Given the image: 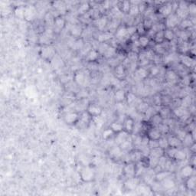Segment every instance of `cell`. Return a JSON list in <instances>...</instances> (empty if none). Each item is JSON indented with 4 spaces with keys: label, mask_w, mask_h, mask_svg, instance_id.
Returning <instances> with one entry per match:
<instances>
[{
    "label": "cell",
    "mask_w": 196,
    "mask_h": 196,
    "mask_svg": "<svg viewBox=\"0 0 196 196\" xmlns=\"http://www.w3.org/2000/svg\"><path fill=\"white\" fill-rule=\"evenodd\" d=\"M80 176H81L82 181L85 182H90L93 181L94 179V171L90 167H86V168H84L83 169L81 170Z\"/></svg>",
    "instance_id": "6da1fadb"
},
{
    "label": "cell",
    "mask_w": 196,
    "mask_h": 196,
    "mask_svg": "<svg viewBox=\"0 0 196 196\" xmlns=\"http://www.w3.org/2000/svg\"><path fill=\"white\" fill-rule=\"evenodd\" d=\"M179 18L176 15V14H171L169 16L166 18L165 26L169 29H172V28L177 26L179 24Z\"/></svg>",
    "instance_id": "7a4b0ae2"
},
{
    "label": "cell",
    "mask_w": 196,
    "mask_h": 196,
    "mask_svg": "<svg viewBox=\"0 0 196 196\" xmlns=\"http://www.w3.org/2000/svg\"><path fill=\"white\" fill-rule=\"evenodd\" d=\"M122 125H123V130L128 134H131L134 131L135 122H134V120L133 119L132 117H126V119L124 120V122H123Z\"/></svg>",
    "instance_id": "3957f363"
},
{
    "label": "cell",
    "mask_w": 196,
    "mask_h": 196,
    "mask_svg": "<svg viewBox=\"0 0 196 196\" xmlns=\"http://www.w3.org/2000/svg\"><path fill=\"white\" fill-rule=\"evenodd\" d=\"M79 119V114L76 112H70V113H67L64 117V121L69 125L75 124L76 122H78Z\"/></svg>",
    "instance_id": "277c9868"
},
{
    "label": "cell",
    "mask_w": 196,
    "mask_h": 196,
    "mask_svg": "<svg viewBox=\"0 0 196 196\" xmlns=\"http://www.w3.org/2000/svg\"><path fill=\"white\" fill-rule=\"evenodd\" d=\"M87 110V113L93 117H100V115L102 113V109L100 108V107L94 104H89Z\"/></svg>",
    "instance_id": "5b68a950"
},
{
    "label": "cell",
    "mask_w": 196,
    "mask_h": 196,
    "mask_svg": "<svg viewBox=\"0 0 196 196\" xmlns=\"http://www.w3.org/2000/svg\"><path fill=\"white\" fill-rule=\"evenodd\" d=\"M147 136L149 140H159L162 137V133L159 129L151 128L147 132Z\"/></svg>",
    "instance_id": "8992f818"
},
{
    "label": "cell",
    "mask_w": 196,
    "mask_h": 196,
    "mask_svg": "<svg viewBox=\"0 0 196 196\" xmlns=\"http://www.w3.org/2000/svg\"><path fill=\"white\" fill-rule=\"evenodd\" d=\"M159 12L161 15H162L165 17H168L172 14V3L169 2H167V3H165L164 5L160 6Z\"/></svg>",
    "instance_id": "52a82bcc"
},
{
    "label": "cell",
    "mask_w": 196,
    "mask_h": 196,
    "mask_svg": "<svg viewBox=\"0 0 196 196\" xmlns=\"http://www.w3.org/2000/svg\"><path fill=\"white\" fill-rule=\"evenodd\" d=\"M139 183H140V181H139L138 178L132 177L129 179L125 182V187L128 190H135L137 188L138 185H139Z\"/></svg>",
    "instance_id": "ba28073f"
},
{
    "label": "cell",
    "mask_w": 196,
    "mask_h": 196,
    "mask_svg": "<svg viewBox=\"0 0 196 196\" xmlns=\"http://www.w3.org/2000/svg\"><path fill=\"white\" fill-rule=\"evenodd\" d=\"M36 15V10L33 6H28L25 7L24 11V19L27 21H32L35 19Z\"/></svg>",
    "instance_id": "9c48e42d"
},
{
    "label": "cell",
    "mask_w": 196,
    "mask_h": 196,
    "mask_svg": "<svg viewBox=\"0 0 196 196\" xmlns=\"http://www.w3.org/2000/svg\"><path fill=\"white\" fill-rule=\"evenodd\" d=\"M167 141H168L169 147H170V148H176V149H178L182 145V141L179 140L177 136H169L167 139Z\"/></svg>",
    "instance_id": "30bf717a"
},
{
    "label": "cell",
    "mask_w": 196,
    "mask_h": 196,
    "mask_svg": "<svg viewBox=\"0 0 196 196\" xmlns=\"http://www.w3.org/2000/svg\"><path fill=\"white\" fill-rule=\"evenodd\" d=\"M193 172H194V168L192 165H187L181 169V175L184 178H189V176L193 175Z\"/></svg>",
    "instance_id": "8fae6325"
},
{
    "label": "cell",
    "mask_w": 196,
    "mask_h": 196,
    "mask_svg": "<svg viewBox=\"0 0 196 196\" xmlns=\"http://www.w3.org/2000/svg\"><path fill=\"white\" fill-rule=\"evenodd\" d=\"M55 55V50L51 47H45L42 50V55L44 58H51Z\"/></svg>",
    "instance_id": "7c38bea8"
},
{
    "label": "cell",
    "mask_w": 196,
    "mask_h": 196,
    "mask_svg": "<svg viewBox=\"0 0 196 196\" xmlns=\"http://www.w3.org/2000/svg\"><path fill=\"white\" fill-rule=\"evenodd\" d=\"M130 8H131V2L129 1H123V2H120L119 9L120 12L122 13H129L130 12Z\"/></svg>",
    "instance_id": "4fadbf2b"
},
{
    "label": "cell",
    "mask_w": 196,
    "mask_h": 196,
    "mask_svg": "<svg viewBox=\"0 0 196 196\" xmlns=\"http://www.w3.org/2000/svg\"><path fill=\"white\" fill-rule=\"evenodd\" d=\"M186 188L189 190H195L196 187V178L194 175H191L187 179L185 183Z\"/></svg>",
    "instance_id": "5bb4252c"
},
{
    "label": "cell",
    "mask_w": 196,
    "mask_h": 196,
    "mask_svg": "<svg viewBox=\"0 0 196 196\" xmlns=\"http://www.w3.org/2000/svg\"><path fill=\"white\" fill-rule=\"evenodd\" d=\"M124 172L130 177H133L136 175V166L133 164H128L125 166Z\"/></svg>",
    "instance_id": "9a60e30c"
},
{
    "label": "cell",
    "mask_w": 196,
    "mask_h": 196,
    "mask_svg": "<svg viewBox=\"0 0 196 196\" xmlns=\"http://www.w3.org/2000/svg\"><path fill=\"white\" fill-rule=\"evenodd\" d=\"M110 128L113 130L114 133H119L123 131V125L119 122H112Z\"/></svg>",
    "instance_id": "2e32d148"
},
{
    "label": "cell",
    "mask_w": 196,
    "mask_h": 196,
    "mask_svg": "<svg viewBox=\"0 0 196 196\" xmlns=\"http://www.w3.org/2000/svg\"><path fill=\"white\" fill-rule=\"evenodd\" d=\"M70 32L71 35L74 36V37H80L82 34V32H83V29L80 25L74 24L71 28Z\"/></svg>",
    "instance_id": "e0dca14e"
},
{
    "label": "cell",
    "mask_w": 196,
    "mask_h": 196,
    "mask_svg": "<svg viewBox=\"0 0 196 196\" xmlns=\"http://www.w3.org/2000/svg\"><path fill=\"white\" fill-rule=\"evenodd\" d=\"M128 35V32H127V28L124 26H120L117 30L116 33V37L119 39H122L124 38L126 36Z\"/></svg>",
    "instance_id": "ac0fdd59"
},
{
    "label": "cell",
    "mask_w": 196,
    "mask_h": 196,
    "mask_svg": "<svg viewBox=\"0 0 196 196\" xmlns=\"http://www.w3.org/2000/svg\"><path fill=\"white\" fill-rule=\"evenodd\" d=\"M151 156L153 157H156V158H159V157L163 156V149L160 148V147H156V148H153V149H150L149 152Z\"/></svg>",
    "instance_id": "d6986e66"
},
{
    "label": "cell",
    "mask_w": 196,
    "mask_h": 196,
    "mask_svg": "<svg viewBox=\"0 0 196 196\" xmlns=\"http://www.w3.org/2000/svg\"><path fill=\"white\" fill-rule=\"evenodd\" d=\"M162 185H163V187L167 189H173L175 185V182H174V180L173 179H170L169 176L166 178V179H165L164 180H162Z\"/></svg>",
    "instance_id": "ffe728a7"
},
{
    "label": "cell",
    "mask_w": 196,
    "mask_h": 196,
    "mask_svg": "<svg viewBox=\"0 0 196 196\" xmlns=\"http://www.w3.org/2000/svg\"><path fill=\"white\" fill-rule=\"evenodd\" d=\"M126 94L124 91L122 90H118L114 94V98H115L116 101L118 103H121L126 99Z\"/></svg>",
    "instance_id": "44dd1931"
},
{
    "label": "cell",
    "mask_w": 196,
    "mask_h": 196,
    "mask_svg": "<svg viewBox=\"0 0 196 196\" xmlns=\"http://www.w3.org/2000/svg\"><path fill=\"white\" fill-rule=\"evenodd\" d=\"M138 42L140 45V48H146L147 46L149 45V38L148 36L146 35H141L140 36V38H138Z\"/></svg>",
    "instance_id": "7402d4cb"
},
{
    "label": "cell",
    "mask_w": 196,
    "mask_h": 196,
    "mask_svg": "<svg viewBox=\"0 0 196 196\" xmlns=\"http://www.w3.org/2000/svg\"><path fill=\"white\" fill-rule=\"evenodd\" d=\"M154 38L155 42L157 44V45H161L162 42H164V32L163 31H159V32H157L156 33V35L153 37Z\"/></svg>",
    "instance_id": "603a6c76"
},
{
    "label": "cell",
    "mask_w": 196,
    "mask_h": 196,
    "mask_svg": "<svg viewBox=\"0 0 196 196\" xmlns=\"http://www.w3.org/2000/svg\"><path fill=\"white\" fill-rule=\"evenodd\" d=\"M115 74L117 77L120 79L122 78V77H124L125 75H126V72H125V68L123 67V65L122 64H120L118 66L116 67L115 69Z\"/></svg>",
    "instance_id": "cb8c5ba5"
},
{
    "label": "cell",
    "mask_w": 196,
    "mask_h": 196,
    "mask_svg": "<svg viewBox=\"0 0 196 196\" xmlns=\"http://www.w3.org/2000/svg\"><path fill=\"white\" fill-rule=\"evenodd\" d=\"M99 56V53L96 50H91L89 51V53L87 55V60L89 61H96Z\"/></svg>",
    "instance_id": "d4e9b609"
},
{
    "label": "cell",
    "mask_w": 196,
    "mask_h": 196,
    "mask_svg": "<svg viewBox=\"0 0 196 196\" xmlns=\"http://www.w3.org/2000/svg\"><path fill=\"white\" fill-rule=\"evenodd\" d=\"M173 158L176 160L179 161H183L185 160L186 159V153L183 150H180V149H176L175 155H174Z\"/></svg>",
    "instance_id": "484cf974"
},
{
    "label": "cell",
    "mask_w": 196,
    "mask_h": 196,
    "mask_svg": "<svg viewBox=\"0 0 196 196\" xmlns=\"http://www.w3.org/2000/svg\"><path fill=\"white\" fill-rule=\"evenodd\" d=\"M74 80L77 84H83L85 81V76L81 71H77L74 75Z\"/></svg>",
    "instance_id": "4316f807"
},
{
    "label": "cell",
    "mask_w": 196,
    "mask_h": 196,
    "mask_svg": "<svg viewBox=\"0 0 196 196\" xmlns=\"http://www.w3.org/2000/svg\"><path fill=\"white\" fill-rule=\"evenodd\" d=\"M176 15L179 19H186V18L188 17L189 15V11L188 9H180V8H178V9L176 10Z\"/></svg>",
    "instance_id": "83f0119b"
},
{
    "label": "cell",
    "mask_w": 196,
    "mask_h": 196,
    "mask_svg": "<svg viewBox=\"0 0 196 196\" xmlns=\"http://www.w3.org/2000/svg\"><path fill=\"white\" fill-rule=\"evenodd\" d=\"M163 32H164L165 40H167L169 42H171V41H172V40L174 39V38H175V33H174V32L172 30V29L167 28V29L163 31Z\"/></svg>",
    "instance_id": "f1b7e54d"
},
{
    "label": "cell",
    "mask_w": 196,
    "mask_h": 196,
    "mask_svg": "<svg viewBox=\"0 0 196 196\" xmlns=\"http://www.w3.org/2000/svg\"><path fill=\"white\" fill-rule=\"evenodd\" d=\"M148 71L146 70V69H145L144 68H138L137 70H136V76H137L139 78H140V79H145L146 77L148 76Z\"/></svg>",
    "instance_id": "f546056e"
},
{
    "label": "cell",
    "mask_w": 196,
    "mask_h": 196,
    "mask_svg": "<svg viewBox=\"0 0 196 196\" xmlns=\"http://www.w3.org/2000/svg\"><path fill=\"white\" fill-rule=\"evenodd\" d=\"M91 9V6L88 2H84V3L81 4L79 6V9H78V12L79 13L83 15V14L86 13L89 10Z\"/></svg>",
    "instance_id": "4dcf8cb0"
},
{
    "label": "cell",
    "mask_w": 196,
    "mask_h": 196,
    "mask_svg": "<svg viewBox=\"0 0 196 196\" xmlns=\"http://www.w3.org/2000/svg\"><path fill=\"white\" fill-rule=\"evenodd\" d=\"M96 24L97 28L100 30H103L107 24V18H100L99 19L96 20Z\"/></svg>",
    "instance_id": "1f68e13d"
},
{
    "label": "cell",
    "mask_w": 196,
    "mask_h": 196,
    "mask_svg": "<svg viewBox=\"0 0 196 196\" xmlns=\"http://www.w3.org/2000/svg\"><path fill=\"white\" fill-rule=\"evenodd\" d=\"M112 35L109 32H104L103 34L100 35L98 36V42H100V43H104V42H106L107 41L110 40L111 38Z\"/></svg>",
    "instance_id": "d6a6232c"
},
{
    "label": "cell",
    "mask_w": 196,
    "mask_h": 196,
    "mask_svg": "<svg viewBox=\"0 0 196 196\" xmlns=\"http://www.w3.org/2000/svg\"><path fill=\"white\" fill-rule=\"evenodd\" d=\"M170 175V173L168 171H160L156 175V178L158 181H161L164 180L165 179H166L167 177H169Z\"/></svg>",
    "instance_id": "836d02e7"
},
{
    "label": "cell",
    "mask_w": 196,
    "mask_h": 196,
    "mask_svg": "<svg viewBox=\"0 0 196 196\" xmlns=\"http://www.w3.org/2000/svg\"><path fill=\"white\" fill-rule=\"evenodd\" d=\"M24 11H25V8L24 7H18L15 10V16L19 19H24Z\"/></svg>",
    "instance_id": "e575fe53"
},
{
    "label": "cell",
    "mask_w": 196,
    "mask_h": 196,
    "mask_svg": "<svg viewBox=\"0 0 196 196\" xmlns=\"http://www.w3.org/2000/svg\"><path fill=\"white\" fill-rule=\"evenodd\" d=\"M65 20L64 19V18L58 16V17H56L55 19V24H56V26L58 28L62 29L65 26Z\"/></svg>",
    "instance_id": "d590c367"
},
{
    "label": "cell",
    "mask_w": 196,
    "mask_h": 196,
    "mask_svg": "<svg viewBox=\"0 0 196 196\" xmlns=\"http://www.w3.org/2000/svg\"><path fill=\"white\" fill-rule=\"evenodd\" d=\"M122 153V149H120V147H115L111 149V151L110 152V155L113 158H118L121 156Z\"/></svg>",
    "instance_id": "8d00e7d4"
},
{
    "label": "cell",
    "mask_w": 196,
    "mask_h": 196,
    "mask_svg": "<svg viewBox=\"0 0 196 196\" xmlns=\"http://www.w3.org/2000/svg\"><path fill=\"white\" fill-rule=\"evenodd\" d=\"M174 113L177 117H180V118H183L184 117H186L187 115V111L183 107H178L174 110Z\"/></svg>",
    "instance_id": "74e56055"
},
{
    "label": "cell",
    "mask_w": 196,
    "mask_h": 196,
    "mask_svg": "<svg viewBox=\"0 0 196 196\" xmlns=\"http://www.w3.org/2000/svg\"><path fill=\"white\" fill-rule=\"evenodd\" d=\"M122 132L119 133V134L117 135V138H116V141L118 142L120 144H121L122 142H124L125 140H127V137H128V135H127L128 133H126L125 131L123 133Z\"/></svg>",
    "instance_id": "f35d334b"
},
{
    "label": "cell",
    "mask_w": 196,
    "mask_h": 196,
    "mask_svg": "<svg viewBox=\"0 0 196 196\" xmlns=\"http://www.w3.org/2000/svg\"><path fill=\"white\" fill-rule=\"evenodd\" d=\"M116 54V49L114 48L110 47L108 48L107 50H106L105 52L104 53V56L107 58H111L112 57H113Z\"/></svg>",
    "instance_id": "ab89813d"
},
{
    "label": "cell",
    "mask_w": 196,
    "mask_h": 196,
    "mask_svg": "<svg viewBox=\"0 0 196 196\" xmlns=\"http://www.w3.org/2000/svg\"><path fill=\"white\" fill-rule=\"evenodd\" d=\"M113 134H114V132H113V130H112L110 128H107L106 129L104 132H103V133H102V136H103V139H104V140H108V139H110V138L113 136Z\"/></svg>",
    "instance_id": "60d3db41"
},
{
    "label": "cell",
    "mask_w": 196,
    "mask_h": 196,
    "mask_svg": "<svg viewBox=\"0 0 196 196\" xmlns=\"http://www.w3.org/2000/svg\"><path fill=\"white\" fill-rule=\"evenodd\" d=\"M132 145H133L132 141H129L128 140H126L124 142H122V143L120 144V149H122V150H129V149H131Z\"/></svg>",
    "instance_id": "b9f144b4"
},
{
    "label": "cell",
    "mask_w": 196,
    "mask_h": 196,
    "mask_svg": "<svg viewBox=\"0 0 196 196\" xmlns=\"http://www.w3.org/2000/svg\"><path fill=\"white\" fill-rule=\"evenodd\" d=\"M182 63L185 64V66L191 67L192 65L193 61H194L190 57L184 56V57H182Z\"/></svg>",
    "instance_id": "7bdbcfd3"
},
{
    "label": "cell",
    "mask_w": 196,
    "mask_h": 196,
    "mask_svg": "<svg viewBox=\"0 0 196 196\" xmlns=\"http://www.w3.org/2000/svg\"><path fill=\"white\" fill-rule=\"evenodd\" d=\"M192 22L191 20L189 19H184L182 22L180 24V26L182 29H187V28H189L191 26H192Z\"/></svg>",
    "instance_id": "ee69618b"
},
{
    "label": "cell",
    "mask_w": 196,
    "mask_h": 196,
    "mask_svg": "<svg viewBox=\"0 0 196 196\" xmlns=\"http://www.w3.org/2000/svg\"><path fill=\"white\" fill-rule=\"evenodd\" d=\"M159 142V146L160 148L162 149H166V148H168L169 145H168V141H167V139L163 137H161L159 140H158Z\"/></svg>",
    "instance_id": "f6af8a7d"
},
{
    "label": "cell",
    "mask_w": 196,
    "mask_h": 196,
    "mask_svg": "<svg viewBox=\"0 0 196 196\" xmlns=\"http://www.w3.org/2000/svg\"><path fill=\"white\" fill-rule=\"evenodd\" d=\"M129 13H130V15H135V16L140 13V10H139V6H138V5H133V4H131V8H130V12H129Z\"/></svg>",
    "instance_id": "bcb514c9"
},
{
    "label": "cell",
    "mask_w": 196,
    "mask_h": 196,
    "mask_svg": "<svg viewBox=\"0 0 196 196\" xmlns=\"http://www.w3.org/2000/svg\"><path fill=\"white\" fill-rule=\"evenodd\" d=\"M90 17L92 19H95V20H97V19H100V11L97 9H92L91 12H90Z\"/></svg>",
    "instance_id": "7dc6e473"
},
{
    "label": "cell",
    "mask_w": 196,
    "mask_h": 196,
    "mask_svg": "<svg viewBox=\"0 0 196 196\" xmlns=\"http://www.w3.org/2000/svg\"><path fill=\"white\" fill-rule=\"evenodd\" d=\"M149 74L153 77H156V76H158L160 74V69L157 66L152 67L150 69V71H149Z\"/></svg>",
    "instance_id": "c3c4849f"
},
{
    "label": "cell",
    "mask_w": 196,
    "mask_h": 196,
    "mask_svg": "<svg viewBox=\"0 0 196 196\" xmlns=\"http://www.w3.org/2000/svg\"><path fill=\"white\" fill-rule=\"evenodd\" d=\"M146 32V30L145 27L143 26V23H140V24H138L137 27H136V32H137L138 34L141 35H144Z\"/></svg>",
    "instance_id": "681fc988"
},
{
    "label": "cell",
    "mask_w": 196,
    "mask_h": 196,
    "mask_svg": "<svg viewBox=\"0 0 196 196\" xmlns=\"http://www.w3.org/2000/svg\"><path fill=\"white\" fill-rule=\"evenodd\" d=\"M126 100H127V103H128L129 104L133 103V102L135 101V100L136 99V96H135L133 94H132V93H129L128 94H127V96L126 97Z\"/></svg>",
    "instance_id": "f907efd6"
},
{
    "label": "cell",
    "mask_w": 196,
    "mask_h": 196,
    "mask_svg": "<svg viewBox=\"0 0 196 196\" xmlns=\"http://www.w3.org/2000/svg\"><path fill=\"white\" fill-rule=\"evenodd\" d=\"M159 114L161 116L162 118H165V117L166 118L169 116V110L167 108H162V109H161Z\"/></svg>",
    "instance_id": "816d5d0a"
},
{
    "label": "cell",
    "mask_w": 196,
    "mask_h": 196,
    "mask_svg": "<svg viewBox=\"0 0 196 196\" xmlns=\"http://www.w3.org/2000/svg\"><path fill=\"white\" fill-rule=\"evenodd\" d=\"M166 76H167V78L169 80H171V81H173L176 78V74L173 71H168L167 73H166Z\"/></svg>",
    "instance_id": "f5cc1de1"
},
{
    "label": "cell",
    "mask_w": 196,
    "mask_h": 196,
    "mask_svg": "<svg viewBox=\"0 0 196 196\" xmlns=\"http://www.w3.org/2000/svg\"><path fill=\"white\" fill-rule=\"evenodd\" d=\"M141 153H133L131 154V159H133L135 161H138L141 159Z\"/></svg>",
    "instance_id": "db71d44e"
},
{
    "label": "cell",
    "mask_w": 196,
    "mask_h": 196,
    "mask_svg": "<svg viewBox=\"0 0 196 196\" xmlns=\"http://www.w3.org/2000/svg\"><path fill=\"white\" fill-rule=\"evenodd\" d=\"M162 118L161 117V116L159 114V115H156L153 117V122H154L155 124L159 125L161 123V122H162Z\"/></svg>",
    "instance_id": "11a10c76"
},
{
    "label": "cell",
    "mask_w": 196,
    "mask_h": 196,
    "mask_svg": "<svg viewBox=\"0 0 196 196\" xmlns=\"http://www.w3.org/2000/svg\"><path fill=\"white\" fill-rule=\"evenodd\" d=\"M186 135L187 134L185 131H183V130H179L177 133V137L179 138V140H181V141H182V140L185 139V137Z\"/></svg>",
    "instance_id": "9f6ffc18"
},
{
    "label": "cell",
    "mask_w": 196,
    "mask_h": 196,
    "mask_svg": "<svg viewBox=\"0 0 196 196\" xmlns=\"http://www.w3.org/2000/svg\"><path fill=\"white\" fill-rule=\"evenodd\" d=\"M127 32H128L129 35H133L136 32V27L130 26L127 28Z\"/></svg>",
    "instance_id": "6f0895ef"
},
{
    "label": "cell",
    "mask_w": 196,
    "mask_h": 196,
    "mask_svg": "<svg viewBox=\"0 0 196 196\" xmlns=\"http://www.w3.org/2000/svg\"><path fill=\"white\" fill-rule=\"evenodd\" d=\"M155 49H156V51L157 53L159 54V55H161V54H163L165 51L164 48H162L161 45H157L155 47Z\"/></svg>",
    "instance_id": "680465c9"
},
{
    "label": "cell",
    "mask_w": 196,
    "mask_h": 196,
    "mask_svg": "<svg viewBox=\"0 0 196 196\" xmlns=\"http://www.w3.org/2000/svg\"><path fill=\"white\" fill-rule=\"evenodd\" d=\"M183 105H185V107H187V106L190 105L191 104V99L189 97H184L183 99Z\"/></svg>",
    "instance_id": "91938a15"
},
{
    "label": "cell",
    "mask_w": 196,
    "mask_h": 196,
    "mask_svg": "<svg viewBox=\"0 0 196 196\" xmlns=\"http://www.w3.org/2000/svg\"><path fill=\"white\" fill-rule=\"evenodd\" d=\"M180 48V50H181V51L182 53L186 52V51L189 50V47H188V45H187L186 43L182 44V45L180 46V48Z\"/></svg>",
    "instance_id": "94428289"
},
{
    "label": "cell",
    "mask_w": 196,
    "mask_h": 196,
    "mask_svg": "<svg viewBox=\"0 0 196 196\" xmlns=\"http://www.w3.org/2000/svg\"><path fill=\"white\" fill-rule=\"evenodd\" d=\"M179 37H180V38H181V39H182L183 41H184V40L186 39L187 37H188V35H187L186 32H184V31H182V32H181L180 35H179Z\"/></svg>",
    "instance_id": "6125c7cd"
}]
</instances>
